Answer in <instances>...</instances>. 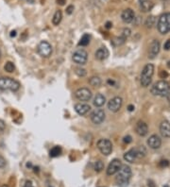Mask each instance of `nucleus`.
<instances>
[{"mask_svg": "<svg viewBox=\"0 0 170 187\" xmlns=\"http://www.w3.org/2000/svg\"><path fill=\"white\" fill-rule=\"evenodd\" d=\"M115 181L118 186L120 187H126L129 185L130 178H131V169L128 165H122L119 171L116 173Z\"/></svg>", "mask_w": 170, "mask_h": 187, "instance_id": "f257e3e1", "label": "nucleus"}, {"mask_svg": "<svg viewBox=\"0 0 170 187\" xmlns=\"http://www.w3.org/2000/svg\"><path fill=\"white\" fill-rule=\"evenodd\" d=\"M146 153H147V150L143 146L136 148H131L130 150H129L128 152L124 154V160L127 161L128 163L132 164L137 160L145 157Z\"/></svg>", "mask_w": 170, "mask_h": 187, "instance_id": "f03ea898", "label": "nucleus"}, {"mask_svg": "<svg viewBox=\"0 0 170 187\" xmlns=\"http://www.w3.org/2000/svg\"><path fill=\"white\" fill-rule=\"evenodd\" d=\"M151 94L157 97H166L170 92V84L165 80H159L153 84L150 89Z\"/></svg>", "mask_w": 170, "mask_h": 187, "instance_id": "7ed1b4c3", "label": "nucleus"}, {"mask_svg": "<svg viewBox=\"0 0 170 187\" xmlns=\"http://www.w3.org/2000/svg\"><path fill=\"white\" fill-rule=\"evenodd\" d=\"M20 83L19 81L9 78V77H1L0 78V90L3 91H12L16 92L20 89Z\"/></svg>", "mask_w": 170, "mask_h": 187, "instance_id": "20e7f679", "label": "nucleus"}, {"mask_svg": "<svg viewBox=\"0 0 170 187\" xmlns=\"http://www.w3.org/2000/svg\"><path fill=\"white\" fill-rule=\"evenodd\" d=\"M153 74H154V65L152 64H148L144 67V69L141 73L140 81H141V85L143 87L149 86V84L151 83V80H152Z\"/></svg>", "mask_w": 170, "mask_h": 187, "instance_id": "39448f33", "label": "nucleus"}, {"mask_svg": "<svg viewBox=\"0 0 170 187\" xmlns=\"http://www.w3.org/2000/svg\"><path fill=\"white\" fill-rule=\"evenodd\" d=\"M158 30L161 34H166L170 31V13H164L161 15L157 24Z\"/></svg>", "mask_w": 170, "mask_h": 187, "instance_id": "423d86ee", "label": "nucleus"}, {"mask_svg": "<svg viewBox=\"0 0 170 187\" xmlns=\"http://www.w3.org/2000/svg\"><path fill=\"white\" fill-rule=\"evenodd\" d=\"M97 148L99 149V151L103 155L108 156L113 151L112 142L109 139H100L97 142Z\"/></svg>", "mask_w": 170, "mask_h": 187, "instance_id": "0eeeda50", "label": "nucleus"}, {"mask_svg": "<svg viewBox=\"0 0 170 187\" xmlns=\"http://www.w3.org/2000/svg\"><path fill=\"white\" fill-rule=\"evenodd\" d=\"M38 53L40 54V56L44 57V58H48L51 56L52 54V46L51 45L46 42V41H43L38 45L37 47Z\"/></svg>", "mask_w": 170, "mask_h": 187, "instance_id": "6e6552de", "label": "nucleus"}, {"mask_svg": "<svg viewBox=\"0 0 170 187\" xmlns=\"http://www.w3.org/2000/svg\"><path fill=\"white\" fill-rule=\"evenodd\" d=\"M72 59L76 64L80 65H84L87 62V60H88V53L84 49H79L76 52H74Z\"/></svg>", "mask_w": 170, "mask_h": 187, "instance_id": "1a4fd4ad", "label": "nucleus"}, {"mask_svg": "<svg viewBox=\"0 0 170 187\" xmlns=\"http://www.w3.org/2000/svg\"><path fill=\"white\" fill-rule=\"evenodd\" d=\"M75 97L80 101H89L92 98V92L88 88H80L75 92Z\"/></svg>", "mask_w": 170, "mask_h": 187, "instance_id": "9d476101", "label": "nucleus"}, {"mask_svg": "<svg viewBox=\"0 0 170 187\" xmlns=\"http://www.w3.org/2000/svg\"><path fill=\"white\" fill-rule=\"evenodd\" d=\"M90 118H91V121L94 124L99 125L105 120V112L101 109H96L91 113Z\"/></svg>", "mask_w": 170, "mask_h": 187, "instance_id": "9b49d317", "label": "nucleus"}, {"mask_svg": "<svg viewBox=\"0 0 170 187\" xmlns=\"http://www.w3.org/2000/svg\"><path fill=\"white\" fill-rule=\"evenodd\" d=\"M123 104V100L120 97H114L108 102V109L113 113H117Z\"/></svg>", "mask_w": 170, "mask_h": 187, "instance_id": "f8f14e48", "label": "nucleus"}, {"mask_svg": "<svg viewBox=\"0 0 170 187\" xmlns=\"http://www.w3.org/2000/svg\"><path fill=\"white\" fill-rule=\"evenodd\" d=\"M121 166H122V163H121L120 160H118V159L113 160L110 163V165H109V166L107 168V175L108 176H113V175L116 174L119 171V169L121 168Z\"/></svg>", "mask_w": 170, "mask_h": 187, "instance_id": "ddd939ff", "label": "nucleus"}, {"mask_svg": "<svg viewBox=\"0 0 170 187\" xmlns=\"http://www.w3.org/2000/svg\"><path fill=\"white\" fill-rule=\"evenodd\" d=\"M160 42L158 40H154L152 41V43L149 46V50H148V58L153 60L157 57V55L160 52Z\"/></svg>", "mask_w": 170, "mask_h": 187, "instance_id": "4468645a", "label": "nucleus"}, {"mask_svg": "<svg viewBox=\"0 0 170 187\" xmlns=\"http://www.w3.org/2000/svg\"><path fill=\"white\" fill-rule=\"evenodd\" d=\"M135 132L139 136H146L148 132V125L143 122V121H139L137 124H136L135 127Z\"/></svg>", "mask_w": 170, "mask_h": 187, "instance_id": "2eb2a0df", "label": "nucleus"}, {"mask_svg": "<svg viewBox=\"0 0 170 187\" xmlns=\"http://www.w3.org/2000/svg\"><path fill=\"white\" fill-rule=\"evenodd\" d=\"M148 146H149L150 148H152V149H158V148L161 146V145H162V140H161V138H160L158 135L153 134V135H151V136L148 138Z\"/></svg>", "mask_w": 170, "mask_h": 187, "instance_id": "dca6fc26", "label": "nucleus"}, {"mask_svg": "<svg viewBox=\"0 0 170 187\" xmlns=\"http://www.w3.org/2000/svg\"><path fill=\"white\" fill-rule=\"evenodd\" d=\"M160 132L163 137L170 138V123L167 120H164L160 125Z\"/></svg>", "mask_w": 170, "mask_h": 187, "instance_id": "f3484780", "label": "nucleus"}, {"mask_svg": "<svg viewBox=\"0 0 170 187\" xmlns=\"http://www.w3.org/2000/svg\"><path fill=\"white\" fill-rule=\"evenodd\" d=\"M75 111L80 115H85L91 111V107L90 105L85 103H78L75 105Z\"/></svg>", "mask_w": 170, "mask_h": 187, "instance_id": "a211bd4d", "label": "nucleus"}, {"mask_svg": "<svg viewBox=\"0 0 170 187\" xmlns=\"http://www.w3.org/2000/svg\"><path fill=\"white\" fill-rule=\"evenodd\" d=\"M135 13L131 9H126L121 14V18L125 23H131L134 20Z\"/></svg>", "mask_w": 170, "mask_h": 187, "instance_id": "6ab92c4d", "label": "nucleus"}, {"mask_svg": "<svg viewBox=\"0 0 170 187\" xmlns=\"http://www.w3.org/2000/svg\"><path fill=\"white\" fill-rule=\"evenodd\" d=\"M109 50L106 47H100L98 48L95 53V57L96 60H104L109 57Z\"/></svg>", "mask_w": 170, "mask_h": 187, "instance_id": "aec40b11", "label": "nucleus"}, {"mask_svg": "<svg viewBox=\"0 0 170 187\" xmlns=\"http://www.w3.org/2000/svg\"><path fill=\"white\" fill-rule=\"evenodd\" d=\"M154 7V4L150 0H141L140 1V8L144 12H150Z\"/></svg>", "mask_w": 170, "mask_h": 187, "instance_id": "412c9836", "label": "nucleus"}, {"mask_svg": "<svg viewBox=\"0 0 170 187\" xmlns=\"http://www.w3.org/2000/svg\"><path fill=\"white\" fill-rule=\"evenodd\" d=\"M105 102H106V98L103 95H101V94H97V95L95 97L94 101H93L94 105L95 107H98V108L103 106L105 104Z\"/></svg>", "mask_w": 170, "mask_h": 187, "instance_id": "4be33fe9", "label": "nucleus"}, {"mask_svg": "<svg viewBox=\"0 0 170 187\" xmlns=\"http://www.w3.org/2000/svg\"><path fill=\"white\" fill-rule=\"evenodd\" d=\"M61 19H62V13H61V12L60 10L56 11V12L54 13L53 19H52V23H53V25L58 26V25L61 23Z\"/></svg>", "mask_w": 170, "mask_h": 187, "instance_id": "5701e85b", "label": "nucleus"}, {"mask_svg": "<svg viewBox=\"0 0 170 187\" xmlns=\"http://www.w3.org/2000/svg\"><path fill=\"white\" fill-rule=\"evenodd\" d=\"M89 83H90V85L93 86V87H99V86L101 85L102 81H101L100 78H98V77H92V78L89 79Z\"/></svg>", "mask_w": 170, "mask_h": 187, "instance_id": "b1692460", "label": "nucleus"}, {"mask_svg": "<svg viewBox=\"0 0 170 187\" xmlns=\"http://www.w3.org/2000/svg\"><path fill=\"white\" fill-rule=\"evenodd\" d=\"M61 153V148L60 146H54V147L50 150L49 155H50V157L55 158V157H58V156H60Z\"/></svg>", "mask_w": 170, "mask_h": 187, "instance_id": "393cba45", "label": "nucleus"}, {"mask_svg": "<svg viewBox=\"0 0 170 187\" xmlns=\"http://www.w3.org/2000/svg\"><path fill=\"white\" fill-rule=\"evenodd\" d=\"M90 39H91V37H90L89 34H84V35L81 37L80 41L79 46H88L89 43H90Z\"/></svg>", "mask_w": 170, "mask_h": 187, "instance_id": "a878e982", "label": "nucleus"}, {"mask_svg": "<svg viewBox=\"0 0 170 187\" xmlns=\"http://www.w3.org/2000/svg\"><path fill=\"white\" fill-rule=\"evenodd\" d=\"M94 169H95V171L97 172V173L101 172L102 170L104 169V163L102 162V161H100V160H99V161H96V162L95 163Z\"/></svg>", "mask_w": 170, "mask_h": 187, "instance_id": "bb28decb", "label": "nucleus"}, {"mask_svg": "<svg viewBox=\"0 0 170 187\" xmlns=\"http://www.w3.org/2000/svg\"><path fill=\"white\" fill-rule=\"evenodd\" d=\"M4 69L8 73H12L14 71V69H15V66H14V65L12 64V61H8V62H6V65L4 66Z\"/></svg>", "mask_w": 170, "mask_h": 187, "instance_id": "cd10ccee", "label": "nucleus"}, {"mask_svg": "<svg viewBox=\"0 0 170 187\" xmlns=\"http://www.w3.org/2000/svg\"><path fill=\"white\" fill-rule=\"evenodd\" d=\"M155 22H156L155 16L151 15V16L148 17V19H147V21H146V26H147L148 27H152V26H154Z\"/></svg>", "mask_w": 170, "mask_h": 187, "instance_id": "c85d7f7f", "label": "nucleus"}, {"mask_svg": "<svg viewBox=\"0 0 170 187\" xmlns=\"http://www.w3.org/2000/svg\"><path fill=\"white\" fill-rule=\"evenodd\" d=\"M125 41H126V39H124L122 36H120L118 38H115L114 41H113V43H114V46H121L125 43Z\"/></svg>", "mask_w": 170, "mask_h": 187, "instance_id": "c756f323", "label": "nucleus"}, {"mask_svg": "<svg viewBox=\"0 0 170 187\" xmlns=\"http://www.w3.org/2000/svg\"><path fill=\"white\" fill-rule=\"evenodd\" d=\"M75 73L79 76V77H85L86 76V70L83 69V68H76L75 69Z\"/></svg>", "mask_w": 170, "mask_h": 187, "instance_id": "7c9ffc66", "label": "nucleus"}, {"mask_svg": "<svg viewBox=\"0 0 170 187\" xmlns=\"http://www.w3.org/2000/svg\"><path fill=\"white\" fill-rule=\"evenodd\" d=\"M130 29L129 28H124L123 29V32H122V37L124 38V39H126L127 40V38H129V35H130Z\"/></svg>", "mask_w": 170, "mask_h": 187, "instance_id": "2f4dec72", "label": "nucleus"}, {"mask_svg": "<svg viewBox=\"0 0 170 187\" xmlns=\"http://www.w3.org/2000/svg\"><path fill=\"white\" fill-rule=\"evenodd\" d=\"M5 129H6V124H5V122H4L2 119H0V134L4 132Z\"/></svg>", "mask_w": 170, "mask_h": 187, "instance_id": "473e14b6", "label": "nucleus"}, {"mask_svg": "<svg viewBox=\"0 0 170 187\" xmlns=\"http://www.w3.org/2000/svg\"><path fill=\"white\" fill-rule=\"evenodd\" d=\"M6 166V160L4 159L3 156L0 155V168H4Z\"/></svg>", "mask_w": 170, "mask_h": 187, "instance_id": "72a5a7b5", "label": "nucleus"}, {"mask_svg": "<svg viewBox=\"0 0 170 187\" xmlns=\"http://www.w3.org/2000/svg\"><path fill=\"white\" fill-rule=\"evenodd\" d=\"M73 12H74V6L73 5H70V6L67 7V9H66V13L67 14H72Z\"/></svg>", "mask_w": 170, "mask_h": 187, "instance_id": "f704fd0d", "label": "nucleus"}, {"mask_svg": "<svg viewBox=\"0 0 170 187\" xmlns=\"http://www.w3.org/2000/svg\"><path fill=\"white\" fill-rule=\"evenodd\" d=\"M23 187H34V185H33L32 181H30V180H27V181L24 183Z\"/></svg>", "mask_w": 170, "mask_h": 187, "instance_id": "c9c22d12", "label": "nucleus"}, {"mask_svg": "<svg viewBox=\"0 0 170 187\" xmlns=\"http://www.w3.org/2000/svg\"><path fill=\"white\" fill-rule=\"evenodd\" d=\"M164 49H166V50H169L170 49V40H167L166 42H165V44H164Z\"/></svg>", "mask_w": 170, "mask_h": 187, "instance_id": "e433bc0d", "label": "nucleus"}, {"mask_svg": "<svg viewBox=\"0 0 170 187\" xmlns=\"http://www.w3.org/2000/svg\"><path fill=\"white\" fill-rule=\"evenodd\" d=\"M160 76H161V78H162V79H165V78H167V77H168V74H167L165 71H161V73H160Z\"/></svg>", "mask_w": 170, "mask_h": 187, "instance_id": "4c0bfd02", "label": "nucleus"}, {"mask_svg": "<svg viewBox=\"0 0 170 187\" xmlns=\"http://www.w3.org/2000/svg\"><path fill=\"white\" fill-rule=\"evenodd\" d=\"M168 165H169V163H168V161H166V160L161 161V163H160V165H161V166H168Z\"/></svg>", "mask_w": 170, "mask_h": 187, "instance_id": "58836bf2", "label": "nucleus"}, {"mask_svg": "<svg viewBox=\"0 0 170 187\" xmlns=\"http://www.w3.org/2000/svg\"><path fill=\"white\" fill-rule=\"evenodd\" d=\"M132 140H131V137L129 136V135H128V136H126L125 138H124V142L125 143H127V144H129V143H130Z\"/></svg>", "mask_w": 170, "mask_h": 187, "instance_id": "ea45409f", "label": "nucleus"}, {"mask_svg": "<svg viewBox=\"0 0 170 187\" xmlns=\"http://www.w3.org/2000/svg\"><path fill=\"white\" fill-rule=\"evenodd\" d=\"M57 2H58V4H60V5H64L65 4V2H66V0H57Z\"/></svg>", "mask_w": 170, "mask_h": 187, "instance_id": "a19ab883", "label": "nucleus"}, {"mask_svg": "<svg viewBox=\"0 0 170 187\" xmlns=\"http://www.w3.org/2000/svg\"><path fill=\"white\" fill-rule=\"evenodd\" d=\"M112 26H113V24H112L111 22H107V23H106V27H107V28H111Z\"/></svg>", "mask_w": 170, "mask_h": 187, "instance_id": "79ce46f5", "label": "nucleus"}, {"mask_svg": "<svg viewBox=\"0 0 170 187\" xmlns=\"http://www.w3.org/2000/svg\"><path fill=\"white\" fill-rule=\"evenodd\" d=\"M128 110H129V112H132V111L134 110V106H133V105H129V106L128 107Z\"/></svg>", "mask_w": 170, "mask_h": 187, "instance_id": "37998d69", "label": "nucleus"}, {"mask_svg": "<svg viewBox=\"0 0 170 187\" xmlns=\"http://www.w3.org/2000/svg\"><path fill=\"white\" fill-rule=\"evenodd\" d=\"M11 36L12 37H15L16 36V31L15 30H12V32H11Z\"/></svg>", "mask_w": 170, "mask_h": 187, "instance_id": "c03bdc74", "label": "nucleus"}, {"mask_svg": "<svg viewBox=\"0 0 170 187\" xmlns=\"http://www.w3.org/2000/svg\"><path fill=\"white\" fill-rule=\"evenodd\" d=\"M166 98H167V100H168V102H169V104H170V92H169V93L167 94Z\"/></svg>", "mask_w": 170, "mask_h": 187, "instance_id": "a18cd8bd", "label": "nucleus"}, {"mask_svg": "<svg viewBox=\"0 0 170 187\" xmlns=\"http://www.w3.org/2000/svg\"><path fill=\"white\" fill-rule=\"evenodd\" d=\"M1 187H9V186H8L7 184H3V185H2Z\"/></svg>", "mask_w": 170, "mask_h": 187, "instance_id": "49530a36", "label": "nucleus"}, {"mask_svg": "<svg viewBox=\"0 0 170 187\" xmlns=\"http://www.w3.org/2000/svg\"><path fill=\"white\" fill-rule=\"evenodd\" d=\"M162 1H168V0H162Z\"/></svg>", "mask_w": 170, "mask_h": 187, "instance_id": "de8ad7c7", "label": "nucleus"}, {"mask_svg": "<svg viewBox=\"0 0 170 187\" xmlns=\"http://www.w3.org/2000/svg\"><path fill=\"white\" fill-rule=\"evenodd\" d=\"M101 187H105V186H101Z\"/></svg>", "mask_w": 170, "mask_h": 187, "instance_id": "09e8293b", "label": "nucleus"}]
</instances>
